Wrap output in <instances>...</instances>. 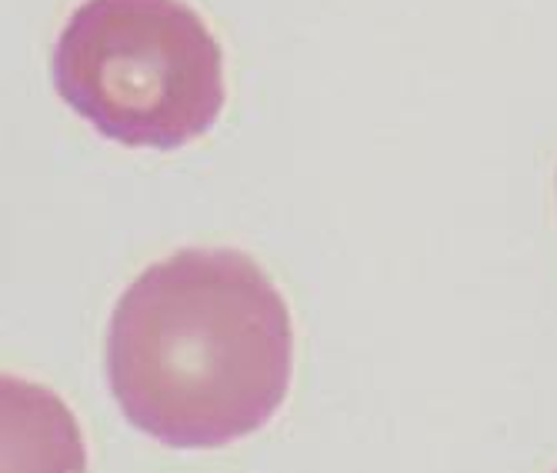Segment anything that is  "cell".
<instances>
[{
    "label": "cell",
    "instance_id": "obj_1",
    "mask_svg": "<svg viewBox=\"0 0 557 473\" xmlns=\"http://www.w3.org/2000/svg\"><path fill=\"white\" fill-rule=\"evenodd\" d=\"M104 366L140 434L177 450L227 447L261 431L287 400L290 310L247 253L187 247L121 294Z\"/></svg>",
    "mask_w": 557,
    "mask_h": 473
},
{
    "label": "cell",
    "instance_id": "obj_2",
    "mask_svg": "<svg viewBox=\"0 0 557 473\" xmlns=\"http://www.w3.org/2000/svg\"><path fill=\"white\" fill-rule=\"evenodd\" d=\"M54 87L124 147L177 150L224 111V54L184 0H84L54 47Z\"/></svg>",
    "mask_w": 557,
    "mask_h": 473
},
{
    "label": "cell",
    "instance_id": "obj_3",
    "mask_svg": "<svg viewBox=\"0 0 557 473\" xmlns=\"http://www.w3.org/2000/svg\"><path fill=\"white\" fill-rule=\"evenodd\" d=\"M4 473H87L74 413L58 394L4 377Z\"/></svg>",
    "mask_w": 557,
    "mask_h": 473
}]
</instances>
